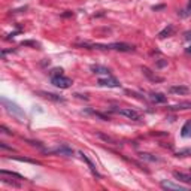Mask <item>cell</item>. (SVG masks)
<instances>
[{"mask_svg":"<svg viewBox=\"0 0 191 191\" xmlns=\"http://www.w3.org/2000/svg\"><path fill=\"white\" fill-rule=\"evenodd\" d=\"M157 66L158 67H164V66H167V60H164V61H158Z\"/></svg>","mask_w":191,"mask_h":191,"instance_id":"d4e9b609","label":"cell"},{"mask_svg":"<svg viewBox=\"0 0 191 191\" xmlns=\"http://www.w3.org/2000/svg\"><path fill=\"white\" fill-rule=\"evenodd\" d=\"M142 72H143V75H145V76L149 79L151 82H155V84H158V82H163V81H164V78H163V76H158V75H155V73H154L151 69H148L146 66H143V67H142Z\"/></svg>","mask_w":191,"mask_h":191,"instance_id":"52a82bcc","label":"cell"},{"mask_svg":"<svg viewBox=\"0 0 191 191\" xmlns=\"http://www.w3.org/2000/svg\"><path fill=\"white\" fill-rule=\"evenodd\" d=\"M169 93L176 94V96H185L190 93V88L185 85H172V87H169Z\"/></svg>","mask_w":191,"mask_h":191,"instance_id":"ba28073f","label":"cell"},{"mask_svg":"<svg viewBox=\"0 0 191 191\" xmlns=\"http://www.w3.org/2000/svg\"><path fill=\"white\" fill-rule=\"evenodd\" d=\"M79 155H81V158H82V160H84V161H85V163H87V166H88V167H90L91 173H93V175H94V176H97V178H101V175H100V173H99V172H97V169H96V166H94V164H93V161H91L90 158L87 157V155H85V154H84V152H79Z\"/></svg>","mask_w":191,"mask_h":191,"instance_id":"8fae6325","label":"cell"},{"mask_svg":"<svg viewBox=\"0 0 191 191\" xmlns=\"http://www.w3.org/2000/svg\"><path fill=\"white\" fill-rule=\"evenodd\" d=\"M0 148H2V149H8V151H15V149H13V148H12V146L6 145V143H5V142H0Z\"/></svg>","mask_w":191,"mask_h":191,"instance_id":"cb8c5ba5","label":"cell"},{"mask_svg":"<svg viewBox=\"0 0 191 191\" xmlns=\"http://www.w3.org/2000/svg\"><path fill=\"white\" fill-rule=\"evenodd\" d=\"M97 136H99L100 139H103L105 142H109V143H113V145H117V140H115V139H112L111 136H106V135H103V133H97Z\"/></svg>","mask_w":191,"mask_h":191,"instance_id":"7402d4cb","label":"cell"},{"mask_svg":"<svg viewBox=\"0 0 191 191\" xmlns=\"http://www.w3.org/2000/svg\"><path fill=\"white\" fill-rule=\"evenodd\" d=\"M45 152H46V154H60V155H67V157L73 155V149H72L69 145H66V143H61V145L55 146V148H52V149H45Z\"/></svg>","mask_w":191,"mask_h":191,"instance_id":"277c9868","label":"cell"},{"mask_svg":"<svg viewBox=\"0 0 191 191\" xmlns=\"http://www.w3.org/2000/svg\"><path fill=\"white\" fill-rule=\"evenodd\" d=\"M49 75H51V78H52V76H58V75H63V69L61 67L52 69V70L49 72Z\"/></svg>","mask_w":191,"mask_h":191,"instance_id":"603a6c76","label":"cell"},{"mask_svg":"<svg viewBox=\"0 0 191 191\" xmlns=\"http://www.w3.org/2000/svg\"><path fill=\"white\" fill-rule=\"evenodd\" d=\"M29 143L33 146H39V148H42V145H40V142H34V140H29Z\"/></svg>","mask_w":191,"mask_h":191,"instance_id":"484cf974","label":"cell"},{"mask_svg":"<svg viewBox=\"0 0 191 191\" xmlns=\"http://www.w3.org/2000/svg\"><path fill=\"white\" fill-rule=\"evenodd\" d=\"M160 185H161L164 190H179V191L187 190V187H184V185H181V184H173V182H170V181H161Z\"/></svg>","mask_w":191,"mask_h":191,"instance_id":"9c48e42d","label":"cell"},{"mask_svg":"<svg viewBox=\"0 0 191 191\" xmlns=\"http://www.w3.org/2000/svg\"><path fill=\"white\" fill-rule=\"evenodd\" d=\"M21 45H23V46H33V48H36V49H39L40 44H39V42H36V40H23V42H21Z\"/></svg>","mask_w":191,"mask_h":191,"instance_id":"ffe728a7","label":"cell"},{"mask_svg":"<svg viewBox=\"0 0 191 191\" xmlns=\"http://www.w3.org/2000/svg\"><path fill=\"white\" fill-rule=\"evenodd\" d=\"M0 130H2V132H5V133H6V135H12L11 132H9V130H8V128H6V127H5V125H2V127H0Z\"/></svg>","mask_w":191,"mask_h":191,"instance_id":"4316f807","label":"cell"},{"mask_svg":"<svg viewBox=\"0 0 191 191\" xmlns=\"http://www.w3.org/2000/svg\"><path fill=\"white\" fill-rule=\"evenodd\" d=\"M188 8H190V9H191V0H190V5H188Z\"/></svg>","mask_w":191,"mask_h":191,"instance_id":"f546056e","label":"cell"},{"mask_svg":"<svg viewBox=\"0 0 191 191\" xmlns=\"http://www.w3.org/2000/svg\"><path fill=\"white\" fill-rule=\"evenodd\" d=\"M76 46H82V48H87V49H113V51H120V52H132L135 51V46L128 45V44H124V42H115V44H108V45H103V44H78Z\"/></svg>","mask_w":191,"mask_h":191,"instance_id":"6da1fadb","label":"cell"},{"mask_svg":"<svg viewBox=\"0 0 191 191\" xmlns=\"http://www.w3.org/2000/svg\"><path fill=\"white\" fill-rule=\"evenodd\" d=\"M51 82H52V85H55L57 88H61V90L70 88L72 84H73V81H72L70 78H67V76H64V75L52 76V78H51Z\"/></svg>","mask_w":191,"mask_h":191,"instance_id":"3957f363","label":"cell"},{"mask_svg":"<svg viewBox=\"0 0 191 191\" xmlns=\"http://www.w3.org/2000/svg\"><path fill=\"white\" fill-rule=\"evenodd\" d=\"M191 155V148H185V149H179L176 152V157H188Z\"/></svg>","mask_w":191,"mask_h":191,"instance_id":"44dd1931","label":"cell"},{"mask_svg":"<svg viewBox=\"0 0 191 191\" xmlns=\"http://www.w3.org/2000/svg\"><path fill=\"white\" fill-rule=\"evenodd\" d=\"M173 176L176 178L181 182H185V184H191V175H187V173H182V172H178L175 170L173 172Z\"/></svg>","mask_w":191,"mask_h":191,"instance_id":"9a60e30c","label":"cell"},{"mask_svg":"<svg viewBox=\"0 0 191 191\" xmlns=\"http://www.w3.org/2000/svg\"><path fill=\"white\" fill-rule=\"evenodd\" d=\"M149 99H151L152 103L158 105V103H166V101H167V96H164L163 93H151V94H149Z\"/></svg>","mask_w":191,"mask_h":191,"instance_id":"7c38bea8","label":"cell"},{"mask_svg":"<svg viewBox=\"0 0 191 191\" xmlns=\"http://www.w3.org/2000/svg\"><path fill=\"white\" fill-rule=\"evenodd\" d=\"M2 103H3V106L6 108V111L8 112H11L12 115H15L17 118H20L21 121H23L24 118H25V113H24V111L17 105V103H13V101L8 100L6 97H2Z\"/></svg>","mask_w":191,"mask_h":191,"instance_id":"7a4b0ae2","label":"cell"},{"mask_svg":"<svg viewBox=\"0 0 191 191\" xmlns=\"http://www.w3.org/2000/svg\"><path fill=\"white\" fill-rule=\"evenodd\" d=\"M191 109V101H184V103H178L169 108V111H187Z\"/></svg>","mask_w":191,"mask_h":191,"instance_id":"2e32d148","label":"cell"},{"mask_svg":"<svg viewBox=\"0 0 191 191\" xmlns=\"http://www.w3.org/2000/svg\"><path fill=\"white\" fill-rule=\"evenodd\" d=\"M97 85L99 87H108V88H117V87H121L120 81L115 79L113 76H106V78H100L97 81Z\"/></svg>","mask_w":191,"mask_h":191,"instance_id":"5b68a950","label":"cell"},{"mask_svg":"<svg viewBox=\"0 0 191 191\" xmlns=\"http://www.w3.org/2000/svg\"><path fill=\"white\" fill-rule=\"evenodd\" d=\"M173 33H175V25H173V24H167V27L163 29V30L158 33V37H160V39H164V37L172 36Z\"/></svg>","mask_w":191,"mask_h":191,"instance_id":"4fadbf2b","label":"cell"},{"mask_svg":"<svg viewBox=\"0 0 191 191\" xmlns=\"http://www.w3.org/2000/svg\"><path fill=\"white\" fill-rule=\"evenodd\" d=\"M181 136H182V137H191V120H188L187 123L182 125Z\"/></svg>","mask_w":191,"mask_h":191,"instance_id":"e0dca14e","label":"cell"},{"mask_svg":"<svg viewBox=\"0 0 191 191\" xmlns=\"http://www.w3.org/2000/svg\"><path fill=\"white\" fill-rule=\"evenodd\" d=\"M0 173H2V175H9V176L18 178V179H25V178H23L20 173H17V172H11V170H0Z\"/></svg>","mask_w":191,"mask_h":191,"instance_id":"d6986e66","label":"cell"},{"mask_svg":"<svg viewBox=\"0 0 191 191\" xmlns=\"http://www.w3.org/2000/svg\"><path fill=\"white\" fill-rule=\"evenodd\" d=\"M91 70H93V73H97V75H106V76L111 75V70H109V69L103 67V66H99V64H93V66H91Z\"/></svg>","mask_w":191,"mask_h":191,"instance_id":"5bb4252c","label":"cell"},{"mask_svg":"<svg viewBox=\"0 0 191 191\" xmlns=\"http://www.w3.org/2000/svg\"><path fill=\"white\" fill-rule=\"evenodd\" d=\"M139 157L142 158V160H148V161H160V158L155 157V155H152V154H139Z\"/></svg>","mask_w":191,"mask_h":191,"instance_id":"ac0fdd59","label":"cell"},{"mask_svg":"<svg viewBox=\"0 0 191 191\" xmlns=\"http://www.w3.org/2000/svg\"><path fill=\"white\" fill-rule=\"evenodd\" d=\"M37 96H40V97H45L48 100H52V101H64V97H61V96H57L54 93H46V91H37L36 93Z\"/></svg>","mask_w":191,"mask_h":191,"instance_id":"30bf717a","label":"cell"},{"mask_svg":"<svg viewBox=\"0 0 191 191\" xmlns=\"http://www.w3.org/2000/svg\"><path fill=\"white\" fill-rule=\"evenodd\" d=\"M115 112L120 113V115H124V117H127L128 120H133V121H139L142 117H140V113L135 111V109H132V108H124V109H115Z\"/></svg>","mask_w":191,"mask_h":191,"instance_id":"8992f818","label":"cell"},{"mask_svg":"<svg viewBox=\"0 0 191 191\" xmlns=\"http://www.w3.org/2000/svg\"><path fill=\"white\" fill-rule=\"evenodd\" d=\"M185 39H187V40H191V32H185Z\"/></svg>","mask_w":191,"mask_h":191,"instance_id":"83f0119b","label":"cell"},{"mask_svg":"<svg viewBox=\"0 0 191 191\" xmlns=\"http://www.w3.org/2000/svg\"><path fill=\"white\" fill-rule=\"evenodd\" d=\"M185 51H187V52H191V46H188V48H187Z\"/></svg>","mask_w":191,"mask_h":191,"instance_id":"f1b7e54d","label":"cell"}]
</instances>
